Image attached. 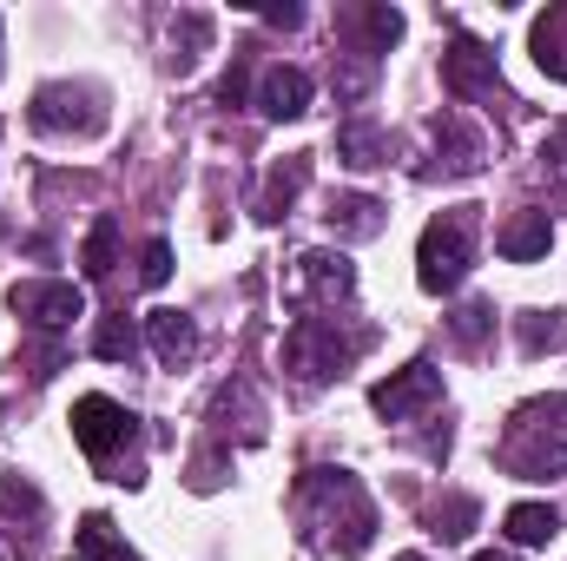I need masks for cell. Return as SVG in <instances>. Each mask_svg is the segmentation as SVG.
<instances>
[{"label":"cell","instance_id":"6da1fadb","mask_svg":"<svg viewBox=\"0 0 567 561\" xmlns=\"http://www.w3.org/2000/svg\"><path fill=\"white\" fill-rule=\"evenodd\" d=\"M502 462H508L522 482L567 476V397H542V404L515 410L508 442H502Z\"/></svg>","mask_w":567,"mask_h":561},{"label":"cell","instance_id":"7a4b0ae2","mask_svg":"<svg viewBox=\"0 0 567 561\" xmlns=\"http://www.w3.org/2000/svg\"><path fill=\"white\" fill-rule=\"evenodd\" d=\"M303 502H323V522H337L330 529L337 555H363L377 542V502L363 496V482L350 469H310L303 476Z\"/></svg>","mask_w":567,"mask_h":561},{"label":"cell","instance_id":"3957f363","mask_svg":"<svg viewBox=\"0 0 567 561\" xmlns=\"http://www.w3.org/2000/svg\"><path fill=\"white\" fill-rule=\"evenodd\" d=\"M475 232H482V218H475V205H449V212H435L423 225V245H416V278L423 290H455V284L468 278V265H475Z\"/></svg>","mask_w":567,"mask_h":561},{"label":"cell","instance_id":"277c9868","mask_svg":"<svg viewBox=\"0 0 567 561\" xmlns=\"http://www.w3.org/2000/svg\"><path fill=\"white\" fill-rule=\"evenodd\" d=\"M27 120H33L40 133H80V140H86V133L106 126V100H100V86H66V80H53V86L33 93Z\"/></svg>","mask_w":567,"mask_h":561},{"label":"cell","instance_id":"5b68a950","mask_svg":"<svg viewBox=\"0 0 567 561\" xmlns=\"http://www.w3.org/2000/svg\"><path fill=\"white\" fill-rule=\"evenodd\" d=\"M357 350H363V344H343V337L330 330V317H297V330H290V344H284V357H290V370H297L303 384L337 377Z\"/></svg>","mask_w":567,"mask_h":561},{"label":"cell","instance_id":"8992f818","mask_svg":"<svg viewBox=\"0 0 567 561\" xmlns=\"http://www.w3.org/2000/svg\"><path fill=\"white\" fill-rule=\"evenodd\" d=\"M133 436H140V417H133L126 404H113V397H80V404H73V442H80L93 462L120 456Z\"/></svg>","mask_w":567,"mask_h":561},{"label":"cell","instance_id":"52a82bcc","mask_svg":"<svg viewBox=\"0 0 567 561\" xmlns=\"http://www.w3.org/2000/svg\"><path fill=\"white\" fill-rule=\"evenodd\" d=\"M7 304L33 324V330H66L73 317H86V297L80 284H60V278H27L7 290Z\"/></svg>","mask_w":567,"mask_h":561},{"label":"cell","instance_id":"ba28073f","mask_svg":"<svg viewBox=\"0 0 567 561\" xmlns=\"http://www.w3.org/2000/svg\"><path fill=\"white\" fill-rule=\"evenodd\" d=\"M435 397H442V370H435V364H403L396 377H383V384L370 390L377 417H390V422H403V417H416V410H429Z\"/></svg>","mask_w":567,"mask_h":561},{"label":"cell","instance_id":"9c48e42d","mask_svg":"<svg viewBox=\"0 0 567 561\" xmlns=\"http://www.w3.org/2000/svg\"><path fill=\"white\" fill-rule=\"evenodd\" d=\"M442 80H449L455 100H488V93H495V53L462 33V40L442 53Z\"/></svg>","mask_w":567,"mask_h":561},{"label":"cell","instance_id":"30bf717a","mask_svg":"<svg viewBox=\"0 0 567 561\" xmlns=\"http://www.w3.org/2000/svg\"><path fill=\"white\" fill-rule=\"evenodd\" d=\"M258 113H265V120H303V113H310V73L271 67V73L258 80Z\"/></svg>","mask_w":567,"mask_h":561},{"label":"cell","instance_id":"8fae6325","mask_svg":"<svg viewBox=\"0 0 567 561\" xmlns=\"http://www.w3.org/2000/svg\"><path fill=\"white\" fill-rule=\"evenodd\" d=\"M482 152H488V140L468 126V120H435V172H449V178H462V172H475L482 165Z\"/></svg>","mask_w":567,"mask_h":561},{"label":"cell","instance_id":"7c38bea8","mask_svg":"<svg viewBox=\"0 0 567 561\" xmlns=\"http://www.w3.org/2000/svg\"><path fill=\"white\" fill-rule=\"evenodd\" d=\"M330 232L337 238H377L383 232V205L370 198V192H343V198H330Z\"/></svg>","mask_w":567,"mask_h":561},{"label":"cell","instance_id":"4fadbf2b","mask_svg":"<svg viewBox=\"0 0 567 561\" xmlns=\"http://www.w3.org/2000/svg\"><path fill=\"white\" fill-rule=\"evenodd\" d=\"M145 330H152V350H158L165 364L198 357V324H192L185 310H152V317H145Z\"/></svg>","mask_w":567,"mask_h":561},{"label":"cell","instance_id":"5bb4252c","mask_svg":"<svg viewBox=\"0 0 567 561\" xmlns=\"http://www.w3.org/2000/svg\"><path fill=\"white\" fill-rule=\"evenodd\" d=\"M502 529H508L515 549H548V542L561 536V516H555L548 502H515V509L502 516Z\"/></svg>","mask_w":567,"mask_h":561},{"label":"cell","instance_id":"9a60e30c","mask_svg":"<svg viewBox=\"0 0 567 561\" xmlns=\"http://www.w3.org/2000/svg\"><path fill=\"white\" fill-rule=\"evenodd\" d=\"M548 212H515L508 225H502V258H515V265H528V258H542L548 252Z\"/></svg>","mask_w":567,"mask_h":561},{"label":"cell","instance_id":"2e32d148","mask_svg":"<svg viewBox=\"0 0 567 561\" xmlns=\"http://www.w3.org/2000/svg\"><path fill=\"white\" fill-rule=\"evenodd\" d=\"M337 159L357 165V172H363V165H390V140H383L370 120H350V126L337 133Z\"/></svg>","mask_w":567,"mask_h":561},{"label":"cell","instance_id":"e0dca14e","mask_svg":"<svg viewBox=\"0 0 567 561\" xmlns=\"http://www.w3.org/2000/svg\"><path fill=\"white\" fill-rule=\"evenodd\" d=\"M297 265H303V284L323 290V297H350V284H357L350 258H337V252H303Z\"/></svg>","mask_w":567,"mask_h":561},{"label":"cell","instance_id":"ac0fdd59","mask_svg":"<svg viewBox=\"0 0 567 561\" xmlns=\"http://www.w3.org/2000/svg\"><path fill=\"white\" fill-rule=\"evenodd\" d=\"M515 337H522V350H528V357L561 350V344H567V317H561V310H528V317H515Z\"/></svg>","mask_w":567,"mask_h":561},{"label":"cell","instance_id":"d6986e66","mask_svg":"<svg viewBox=\"0 0 567 561\" xmlns=\"http://www.w3.org/2000/svg\"><path fill=\"white\" fill-rule=\"evenodd\" d=\"M303 185H310V159L278 165V172H271V185H265V198H258V212H265V218H284V212H290V198H297Z\"/></svg>","mask_w":567,"mask_h":561},{"label":"cell","instance_id":"ffe728a7","mask_svg":"<svg viewBox=\"0 0 567 561\" xmlns=\"http://www.w3.org/2000/svg\"><path fill=\"white\" fill-rule=\"evenodd\" d=\"M113 258H120V218H100L86 232V278H113Z\"/></svg>","mask_w":567,"mask_h":561},{"label":"cell","instance_id":"44dd1931","mask_svg":"<svg viewBox=\"0 0 567 561\" xmlns=\"http://www.w3.org/2000/svg\"><path fill=\"white\" fill-rule=\"evenodd\" d=\"M80 549H86L93 561H140L120 536H113V522H106V516H86V522H80Z\"/></svg>","mask_w":567,"mask_h":561},{"label":"cell","instance_id":"7402d4cb","mask_svg":"<svg viewBox=\"0 0 567 561\" xmlns=\"http://www.w3.org/2000/svg\"><path fill=\"white\" fill-rule=\"evenodd\" d=\"M475 516H482V502H475V496H449L429 522H435V536H442V542H462V536L475 529Z\"/></svg>","mask_w":567,"mask_h":561},{"label":"cell","instance_id":"603a6c76","mask_svg":"<svg viewBox=\"0 0 567 561\" xmlns=\"http://www.w3.org/2000/svg\"><path fill=\"white\" fill-rule=\"evenodd\" d=\"M205 40H212V20H205V13H185V20H178V33H172V47H178V53H172V67H178V73H192Z\"/></svg>","mask_w":567,"mask_h":561},{"label":"cell","instance_id":"cb8c5ba5","mask_svg":"<svg viewBox=\"0 0 567 561\" xmlns=\"http://www.w3.org/2000/svg\"><path fill=\"white\" fill-rule=\"evenodd\" d=\"M93 350H100V357H106V364H126V357H133V350H140V330H133V324H126V317H106V324H100V330H93Z\"/></svg>","mask_w":567,"mask_h":561},{"label":"cell","instance_id":"d4e9b609","mask_svg":"<svg viewBox=\"0 0 567 561\" xmlns=\"http://www.w3.org/2000/svg\"><path fill=\"white\" fill-rule=\"evenodd\" d=\"M449 330H455V344H468V350H475V344L495 330V304H482V297H475V304H462V310L449 317Z\"/></svg>","mask_w":567,"mask_h":561},{"label":"cell","instance_id":"484cf974","mask_svg":"<svg viewBox=\"0 0 567 561\" xmlns=\"http://www.w3.org/2000/svg\"><path fill=\"white\" fill-rule=\"evenodd\" d=\"M140 278H145V284H165V278H172V245H165V238H152V245H145Z\"/></svg>","mask_w":567,"mask_h":561},{"label":"cell","instance_id":"4316f807","mask_svg":"<svg viewBox=\"0 0 567 561\" xmlns=\"http://www.w3.org/2000/svg\"><path fill=\"white\" fill-rule=\"evenodd\" d=\"M542 159H555V165H567V126H561V133H548V145H542Z\"/></svg>","mask_w":567,"mask_h":561},{"label":"cell","instance_id":"83f0119b","mask_svg":"<svg viewBox=\"0 0 567 561\" xmlns=\"http://www.w3.org/2000/svg\"><path fill=\"white\" fill-rule=\"evenodd\" d=\"M265 20H271V27H297L303 13H297V7H265Z\"/></svg>","mask_w":567,"mask_h":561},{"label":"cell","instance_id":"f1b7e54d","mask_svg":"<svg viewBox=\"0 0 567 561\" xmlns=\"http://www.w3.org/2000/svg\"><path fill=\"white\" fill-rule=\"evenodd\" d=\"M475 561H515V555H475Z\"/></svg>","mask_w":567,"mask_h":561},{"label":"cell","instance_id":"f546056e","mask_svg":"<svg viewBox=\"0 0 567 561\" xmlns=\"http://www.w3.org/2000/svg\"><path fill=\"white\" fill-rule=\"evenodd\" d=\"M396 561H423V555H396Z\"/></svg>","mask_w":567,"mask_h":561}]
</instances>
